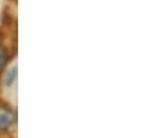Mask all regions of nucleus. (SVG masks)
Listing matches in <instances>:
<instances>
[{
	"mask_svg": "<svg viewBox=\"0 0 156 138\" xmlns=\"http://www.w3.org/2000/svg\"><path fill=\"white\" fill-rule=\"evenodd\" d=\"M14 122V115L10 109H2L0 108V130L10 127Z\"/></svg>",
	"mask_w": 156,
	"mask_h": 138,
	"instance_id": "1",
	"label": "nucleus"
},
{
	"mask_svg": "<svg viewBox=\"0 0 156 138\" xmlns=\"http://www.w3.org/2000/svg\"><path fill=\"white\" fill-rule=\"evenodd\" d=\"M17 78V67H13L11 69V71L7 73V77H6V85L10 87V85H13V82L16 81Z\"/></svg>",
	"mask_w": 156,
	"mask_h": 138,
	"instance_id": "2",
	"label": "nucleus"
},
{
	"mask_svg": "<svg viewBox=\"0 0 156 138\" xmlns=\"http://www.w3.org/2000/svg\"><path fill=\"white\" fill-rule=\"evenodd\" d=\"M7 62V52L4 48H0V69H3Z\"/></svg>",
	"mask_w": 156,
	"mask_h": 138,
	"instance_id": "3",
	"label": "nucleus"
}]
</instances>
